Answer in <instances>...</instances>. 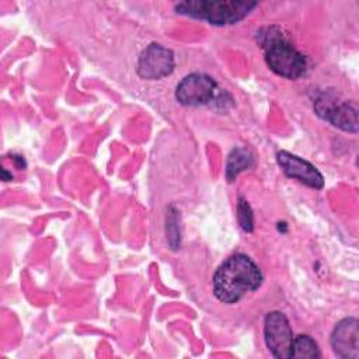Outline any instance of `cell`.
<instances>
[{
	"mask_svg": "<svg viewBox=\"0 0 359 359\" xmlns=\"http://www.w3.org/2000/svg\"><path fill=\"white\" fill-rule=\"evenodd\" d=\"M264 280L258 265L245 254L229 257L213 275V294L226 304H234L257 290Z\"/></svg>",
	"mask_w": 359,
	"mask_h": 359,
	"instance_id": "1",
	"label": "cell"
},
{
	"mask_svg": "<svg viewBox=\"0 0 359 359\" xmlns=\"http://www.w3.org/2000/svg\"><path fill=\"white\" fill-rule=\"evenodd\" d=\"M258 4L255 1L236 0H192L175 6L177 13L205 20L212 25H231L245 18Z\"/></svg>",
	"mask_w": 359,
	"mask_h": 359,
	"instance_id": "2",
	"label": "cell"
},
{
	"mask_svg": "<svg viewBox=\"0 0 359 359\" xmlns=\"http://www.w3.org/2000/svg\"><path fill=\"white\" fill-rule=\"evenodd\" d=\"M268 67L280 77L299 79L307 69V60L279 31L268 28L261 39Z\"/></svg>",
	"mask_w": 359,
	"mask_h": 359,
	"instance_id": "3",
	"label": "cell"
},
{
	"mask_svg": "<svg viewBox=\"0 0 359 359\" xmlns=\"http://www.w3.org/2000/svg\"><path fill=\"white\" fill-rule=\"evenodd\" d=\"M314 109L332 126L351 133L358 132V108L353 104L338 101L335 95L323 93L316 98Z\"/></svg>",
	"mask_w": 359,
	"mask_h": 359,
	"instance_id": "4",
	"label": "cell"
},
{
	"mask_svg": "<svg viewBox=\"0 0 359 359\" xmlns=\"http://www.w3.org/2000/svg\"><path fill=\"white\" fill-rule=\"evenodd\" d=\"M265 344L273 358L290 359L293 331L287 317L280 311H271L264 320Z\"/></svg>",
	"mask_w": 359,
	"mask_h": 359,
	"instance_id": "5",
	"label": "cell"
},
{
	"mask_svg": "<svg viewBox=\"0 0 359 359\" xmlns=\"http://www.w3.org/2000/svg\"><path fill=\"white\" fill-rule=\"evenodd\" d=\"M175 59L172 50L160 43L146 46L137 59V74L146 80H160L172 73Z\"/></svg>",
	"mask_w": 359,
	"mask_h": 359,
	"instance_id": "6",
	"label": "cell"
},
{
	"mask_svg": "<svg viewBox=\"0 0 359 359\" xmlns=\"http://www.w3.org/2000/svg\"><path fill=\"white\" fill-rule=\"evenodd\" d=\"M215 91L216 83L212 77L202 73H192L178 83L175 98L182 105L198 107L213 101Z\"/></svg>",
	"mask_w": 359,
	"mask_h": 359,
	"instance_id": "7",
	"label": "cell"
},
{
	"mask_svg": "<svg viewBox=\"0 0 359 359\" xmlns=\"http://www.w3.org/2000/svg\"><path fill=\"white\" fill-rule=\"evenodd\" d=\"M276 161L287 177L294 178L314 189H321L324 187L323 174L307 160L282 150L278 151Z\"/></svg>",
	"mask_w": 359,
	"mask_h": 359,
	"instance_id": "8",
	"label": "cell"
},
{
	"mask_svg": "<svg viewBox=\"0 0 359 359\" xmlns=\"http://www.w3.org/2000/svg\"><path fill=\"white\" fill-rule=\"evenodd\" d=\"M331 346L334 353L339 358H359V323L356 318H344L334 327L331 334Z\"/></svg>",
	"mask_w": 359,
	"mask_h": 359,
	"instance_id": "9",
	"label": "cell"
},
{
	"mask_svg": "<svg viewBox=\"0 0 359 359\" xmlns=\"http://www.w3.org/2000/svg\"><path fill=\"white\" fill-rule=\"evenodd\" d=\"M254 163V158L251 156V153L245 149H234L227 158V164H226V178L227 181H233L240 172L245 171L247 168H250Z\"/></svg>",
	"mask_w": 359,
	"mask_h": 359,
	"instance_id": "10",
	"label": "cell"
},
{
	"mask_svg": "<svg viewBox=\"0 0 359 359\" xmlns=\"http://www.w3.org/2000/svg\"><path fill=\"white\" fill-rule=\"evenodd\" d=\"M320 356V349L317 342L309 335H299L293 338L292 356L294 359H313Z\"/></svg>",
	"mask_w": 359,
	"mask_h": 359,
	"instance_id": "11",
	"label": "cell"
},
{
	"mask_svg": "<svg viewBox=\"0 0 359 359\" xmlns=\"http://www.w3.org/2000/svg\"><path fill=\"white\" fill-rule=\"evenodd\" d=\"M167 241L171 248H177L181 243V231L178 226V212L174 208H170L167 212Z\"/></svg>",
	"mask_w": 359,
	"mask_h": 359,
	"instance_id": "12",
	"label": "cell"
},
{
	"mask_svg": "<svg viewBox=\"0 0 359 359\" xmlns=\"http://www.w3.org/2000/svg\"><path fill=\"white\" fill-rule=\"evenodd\" d=\"M237 219L241 226V229L247 233L252 231L254 229V217H252V210L248 205V202L244 198H238L237 202Z\"/></svg>",
	"mask_w": 359,
	"mask_h": 359,
	"instance_id": "13",
	"label": "cell"
},
{
	"mask_svg": "<svg viewBox=\"0 0 359 359\" xmlns=\"http://www.w3.org/2000/svg\"><path fill=\"white\" fill-rule=\"evenodd\" d=\"M13 161L15 163V165H17L18 170H21L22 167H25V161H24V158H22L21 156H13Z\"/></svg>",
	"mask_w": 359,
	"mask_h": 359,
	"instance_id": "14",
	"label": "cell"
}]
</instances>
